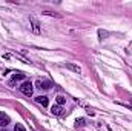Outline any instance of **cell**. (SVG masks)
Wrapping results in <instances>:
<instances>
[{
    "instance_id": "1",
    "label": "cell",
    "mask_w": 132,
    "mask_h": 131,
    "mask_svg": "<svg viewBox=\"0 0 132 131\" xmlns=\"http://www.w3.org/2000/svg\"><path fill=\"white\" fill-rule=\"evenodd\" d=\"M19 90H20V93H23L25 96H32V93H34V85L29 82V80H25L20 86H19Z\"/></svg>"
},
{
    "instance_id": "2",
    "label": "cell",
    "mask_w": 132,
    "mask_h": 131,
    "mask_svg": "<svg viewBox=\"0 0 132 131\" xmlns=\"http://www.w3.org/2000/svg\"><path fill=\"white\" fill-rule=\"evenodd\" d=\"M29 23H31V28H32L34 34H40V33H42V30H40V22H38L34 16L29 17Z\"/></svg>"
},
{
    "instance_id": "3",
    "label": "cell",
    "mask_w": 132,
    "mask_h": 131,
    "mask_svg": "<svg viewBox=\"0 0 132 131\" xmlns=\"http://www.w3.org/2000/svg\"><path fill=\"white\" fill-rule=\"evenodd\" d=\"M35 86L40 88V90H49V88L52 86V83H51L49 80H42V79H38V80L35 82Z\"/></svg>"
},
{
    "instance_id": "4",
    "label": "cell",
    "mask_w": 132,
    "mask_h": 131,
    "mask_svg": "<svg viewBox=\"0 0 132 131\" xmlns=\"http://www.w3.org/2000/svg\"><path fill=\"white\" fill-rule=\"evenodd\" d=\"M51 113H52L54 116H63L65 110H63V106H60V105H54V106L51 108Z\"/></svg>"
},
{
    "instance_id": "5",
    "label": "cell",
    "mask_w": 132,
    "mask_h": 131,
    "mask_svg": "<svg viewBox=\"0 0 132 131\" xmlns=\"http://www.w3.org/2000/svg\"><path fill=\"white\" fill-rule=\"evenodd\" d=\"M9 120H11V119H9V116L0 111V127H6V125L9 123Z\"/></svg>"
},
{
    "instance_id": "6",
    "label": "cell",
    "mask_w": 132,
    "mask_h": 131,
    "mask_svg": "<svg viewBox=\"0 0 132 131\" xmlns=\"http://www.w3.org/2000/svg\"><path fill=\"white\" fill-rule=\"evenodd\" d=\"M65 66L68 68V69H71V71L77 72V74H80V72H81V68H80L78 65H75V63H66Z\"/></svg>"
},
{
    "instance_id": "7",
    "label": "cell",
    "mask_w": 132,
    "mask_h": 131,
    "mask_svg": "<svg viewBox=\"0 0 132 131\" xmlns=\"http://www.w3.org/2000/svg\"><path fill=\"white\" fill-rule=\"evenodd\" d=\"M35 102L40 103L42 106H48V97H46V96H38V97H35Z\"/></svg>"
},
{
    "instance_id": "8",
    "label": "cell",
    "mask_w": 132,
    "mask_h": 131,
    "mask_svg": "<svg viewBox=\"0 0 132 131\" xmlns=\"http://www.w3.org/2000/svg\"><path fill=\"white\" fill-rule=\"evenodd\" d=\"M12 79H14V80H23V79H25V74H23V72H15V74L12 76Z\"/></svg>"
},
{
    "instance_id": "9",
    "label": "cell",
    "mask_w": 132,
    "mask_h": 131,
    "mask_svg": "<svg viewBox=\"0 0 132 131\" xmlns=\"http://www.w3.org/2000/svg\"><path fill=\"white\" fill-rule=\"evenodd\" d=\"M57 105H60V106H63V103L66 102V97H63V96H57Z\"/></svg>"
},
{
    "instance_id": "10",
    "label": "cell",
    "mask_w": 132,
    "mask_h": 131,
    "mask_svg": "<svg viewBox=\"0 0 132 131\" xmlns=\"http://www.w3.org/2000/svg\"><path fill=\"white\" fill-rule=\"evenodd\" d=\"M98 35H100V40H103V39H106L109 35V33L108 31H103V30H98Z\"/></svg>"
},
{
    "instance_id": "11",
    "label": "cell",
    "mask_w": 132,
    "mask_h": 131,
    "mask_svg": "<svg viewBox=\"0 0 132 131\" xmlns=\"http://www.w3.org/2000/svg\"><path fill=\"white\" fill-rule=\"evenodd\" d=\"M43 14H46V16H54V17H59V19L62 17V14H57V12H51V11H45Z\"/></svg>"
},
{
    "instance_id": "12",
    "label": "cell",
    "mask_w": 132,
    "mask_h": 131,
    "mask_svg": "<svg viewBox=\"0 0 132 131\" xmlns=\"http://www.w3.org/2000/svg\"><path fill=\"white\" fill-rule=\"evenodd\" d=\"M14 131H26V130H25V127H23V125H20V123H17V125L14 127Z\"/></svg>"
},
{
    "instance_id": "13",
    "label": "cell",
    "mask_w": 132,
    "mask_h": 131,
    "mask_svg": "<svg viewBox=\"0 0 132 131\" xmlns=\"http://www.w3.org/2000/svg\"><path fill=\"white\" fill-rule=\"evenodd\" d=\"M75 125H77V127H83V125H85V119H77V120H75Z\"/></svg>"
}]
</instances>
